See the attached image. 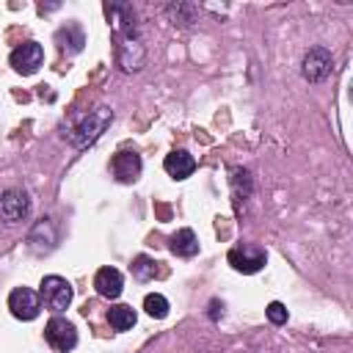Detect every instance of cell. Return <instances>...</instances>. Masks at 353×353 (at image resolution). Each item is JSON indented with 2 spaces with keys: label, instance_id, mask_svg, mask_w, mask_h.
<instances>
[{
  "label": "cell",
  "instance_id": "cell-1",
  "mask_svg": "<svg viewBox=\"0 0 353 353\" xmlns=\"http://www.w3.org/2000/svg\"><path fill=\"white\" fill-rule=\"evenodd\" d=\"M113 121V110L110 108H94V110H88L74 127H72V132H69V143L74 146V149H85V146H91L105 130H108V124Z\"/></svg>",
  "mask_w": 353,
  "mask_h": 353
},
{
  "label": "cell",
  "instance_id": "cell-2",
  "mask_svg": "<svg viewBox=\"0 0 353 353\" xmlns=\"http://www.w3.org/2000/svg\"><path fill=\"white\" fill-rule=\"evenodd\" d=\"M72 295H74V290H72V284H69L63 276H44L41 284H39V298H41L44 306L52 309V312L69 309Z\"/></svg>",
  "mask_w": 353,
  "mask_h": 353
},
{
  "label": "cell",
  "instance_id": "cell-3",
  "mask_svg": "<svg viewBox=\"0 0 353 353\" xmlns=\"http://www.w3.org/2000/svg\"><path fill=\"white\" fill-rule=\"evenodd\" d=\"M334 72V58L325 47H309L301 58V74L309 83H323Z\"/></svg>",
  "mask_w": 353,
  "mask_h": 353
},
{
  "label": "cell",
  "instance_id": "cell-4",
  "mask_svg": "<svg viewBox=\"0 0 353 353\" xmlns=\"http://www.w3.org/2000/svg\"><path fill=\"white\" fill-rule=\"evenodd\" d=\"M44 339H47V345H50L55 353H69V350H74V345H77V331H74V325H72L66 317L55 314V317H50V323L44 325Z\"/></svg>",
  "mask_w": 353,
  "mask_h": 353
},
{
  "label": "cell",
  "instance_id": "cell-5",
  "mask_svg": "<svg viewBox=\"0 0 353 353\" xmlns=\"http://www.w3.org/2000/svg\"><path fill=\"white\" fill-rule=\"evenodd\" d=\"M226 259H229V265H232L234 270H240V273H256V270L265 268L268 254H265V248H259V245L243 243V245H234Z\"/></svg>",
  "mask_w": 353,
  "mask_h": 353
},
{
  "label": "cell",
  "instance_id": "cell-6",
  "mask_svg": "<svg viewBox=\"0 0 353 353\" xmlns=\"http://www.w3.org/2000/svg\"><path fill=\"white\" fill-rule=\"evenodd\" d=\"M105 17L116 33V39H127V36H138V25H135V11L127 3H105Z\"/></svg>",
  "mask_w": 353,
  "mask_h": 353
},
{
  "label": "cell",
  "instance_id": "cell-7",
  "mask_svg": "<svg viewBox=\"0 0 353 353\" xmlns=\"http://www.w3.org/2000/svg\"><path fill=\"white\" fill-rule=\"evenodd\" d=\"M8 63H11L14 72H19V74H33V72L44 63V50H41L39 41H22L19 47L11 50Z\"/></svg>",
  "mask_w": 353,
  "mask_h": 353
},
{
  "label": "cell",
  "instance_id": "cell-8",
  "mask_svg": "<svg viewBox=\"0 0 353 353\" xmlns=\"http://www.w3.org/2000/svg\"><path fill=\"white\" fill-rule=\"evenodd\" d=\"M8 309L17 320H36L41 312V298L30 287H17L8 295Z\"/></svg>",
  "mask_w": 353,
  "mask_h": 353
},
{
  "label": "cell",
  "instance_id": "cell-9",
  "mask_svg": "<svg viewBox=\"0 0 353 353\" xmlns=\"http://www.w3.org/2000/svg\"><path fill=\"white\" fill-rule=\"evenodd\" d=\"M28 212H30V199L25 190L11 188L0 196V221L3 223H19L28 218Z\"/></svg>",
  "mask_w": 353,
  "mask_h": 353
},
{
  "label": "cell",
  "instance_id": "cell-10",
  "mask_svg": "<svg viewBox=\"0 0 353 353\" xmlns=\"http://www.w3.org/2000/svg\"><path fill=\"white\" fill-rule=\"evenodd\" d=\"M116 61L124 72H138L146 61V50L141 44L138 36H127V39H116Z\"/></svg>",
  "mask_w": 353,
  "mask_h": 353
},
{
  "label": "cell",
  "instance_id": "cell-11",
  "mask_svg": "<svg viewBox=\"0 0 353 353\" xmlns=\"http://www.w3.org/2000/svg\"><path fill=\"white\" fill-rule=\"evenodd\" d=\"M55 240H58V232H55V223L50 218H41L28 234V243H30L33 254H50L55 248Z\"/></svg>",
  "mask_w": 353,
  "mask_h": 353
},
{
  "label": "cell",
  "instance_id": "cell-12",
  "mask_svg": "<svg viewBox=\"0 0 353 353\" xmlns=\"http://www.w3.org/2000/svg\"><path fill=\"white\" fill-rule=\"evenodd\" d=\"M110 168H113V176L119 182H135L141 176V154L135 152H116L113 160H110Z\"/></svg>",
  "mask_w": 353,
  "mask_h": 353
},
{
  "label": "cell",
  "instance_id": "cell-13",
  "mask_svg": "<svg viewBox=\"0 0 353 353\" xmlns=\"http://www.w3.org/2000/svg\"><path fill=\"white\" fill-rule=\"evenodd\" d=\"M94 290H97L102 298H108V301L119 298L121 290H124V276H121V270H116V268H99L97 276H94Z\"/></svg>",
  "mask_w": 353,
  "mask_h": 353
},
{
  "label": "cell",
  "instance_id": "cell-14",
  "mask_svg": "<svg viewBox=\"0 0 353 353\" xmlns=\"http://www.w3.org/2000/svg\"><path fill=\"white\" fill-rule=\"evenodd\" d=\"M229 185H232V201H234V210H243L245 199L251 196L254 190V179H251V171L248 168H229Z\"/></svg>",
  "mask_w": 353,
  "mask_h": 353
},
{
  "label": "cell",
  "instance_id": "cell-15",
  "mask_svg": "<svg viewBox=\"0 0 353 353\" xmlns=\"http://www.w3.org/2000/svg\"><path fill=\"white\" fill-rule=\"evenodd\" d=\"M163 168H165V171H168V176H174V179H188V176L196 171V160H193V154H190V152L176 149V152L165 154Z\"/></svg>",
  "mask_w": 353,
  "mask_h": 353
},
{
  "label": "cell",
  "instance_id": "cell-16",
  "mask_svg": "<svg viewBox=\"0 0 353 353\" xmlns=\"http://www.w3.org/2000/svg\"><path fill=\"white\" fill-rule=\"evenodd\" d=\"M168 248H171V254L182 256V259H190V256L199 254V237H196L193 229H179V232L171 234Z\"/></svg>",
  "mask_w": 353,
  "mask_h": 353
},
{
  "label": "cell",
  "instance_id": "cell-17",
  "mask_svg": "<svg viewBox=\"0 0 353 353\" xmlns=\"http://www.w3.org/2000/svg\"><path fill=\"white\" fill-rule=\"evenodd\" d=\"M55 41L61 44L63 52H80L83 44H85V36H83V28L77 22H66L58 33H55Z\"/></svg>",
  "mask_w": 353,
  "mask_h": 353
},
{
  "label": "cell",
  "instance_id": "cell-18",
  "mask_svg": "<svg viewBox=\"0 0 353 353\" xmlns=\"http://www.w3.org/2000/svg\"><path fill=\"white\" fill-rule=\"evenodd\" d=\"M108 323L113 331H130L135 325V309L127 306V303H119V306H110L108 312Z\"/></svg>",
  "mask_w": 353,
  "mask_h": 353
},
{
  "label": "cell",
  "instance_id": "cell-19",
  "mask_svg": "<svg viewBox=\"0 0 353 353\" xmlns=\"http://www.w3.org/2000/svg\"><path fill=\"white\" fill-rule=\"evenodd\" d=\"M130 270H132V276H135L138 281H149V279L157 276V262H154L152 256H143V254H141V256L132 259Z\"/></svg>",
  "mask_w": 353,
  "mask_h": 353
},
{
  "label": "cell",
  "instance_id": "cell-20",
  "mask_svg": "<svg viewBox=\"0 0 353 353\" xmlns=\"http://www.w3.org/2000/svg\"><path fill=\"white\" fill-rule=\"evenodd\" d=\"M165 14H168V19L174 25H190L193 17H196V6H190V3H171L165 8Z\"/></svg>",
  "mask_w": 353,
  "mask_h": 353
},
{
  "label": "cell",
  "instance_id": "cell-21",
  "mask_svg": "<svg viewBox=\"0 0 353 353\" xmlns=\"http://www.w3.org/2000/svg\"><path fill=\"white\" fill-rule=\"evenodd\" d=\"M143 309H146V314H149V317L163 320V317L168 314V301H165L160 292H149V295L143 298Z\"/></svg>",
  "mask_w": 353,
  "mask_h": 353
},
{
  "label": "cell",
  "instance_id": "cell-22",
  "mask_svg": "<svg viewBox=\"0 0 353 353\" xmlns=\"http://www.w3.org/2000/svg\"><path fill=\"white\" fill-rule=\"evenodd\" d=\"M265 314H268V320L273 323V325H284L287 323V309H284V303H279V301H270L268 303V309H265Z\"/></svg>",
  "mask_w": 353,
  "mask_h": 353
},
{
  "label": "cell",
  "instance_id": "cell-23",
  "mask_svg": "<svg viewBox=\"0 0 353 353\" xmlns=\"http://www.w3.org/2000/svg\"><path fill=\"white\" fill-rule=\"evenodd\" d=\"M218 306H221L218 301H212V303H210V309H212V312H210V317H212V320H218Z\"/></svg>",
  "mask_w": 353,
  "mask_h": 353
}]
</instances>
